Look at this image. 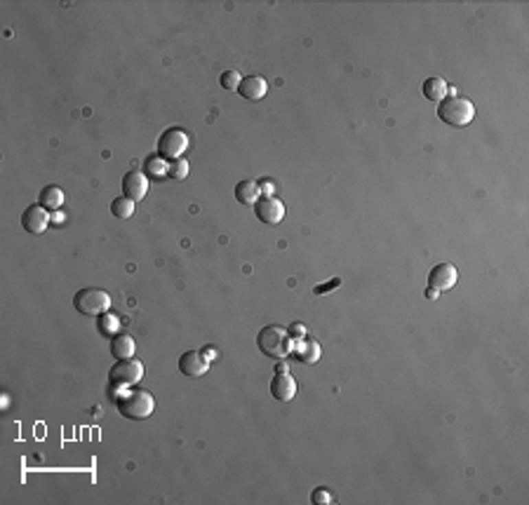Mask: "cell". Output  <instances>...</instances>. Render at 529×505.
<instances>
[{"instance_id":"6da1fadb","label":"cell","mask_w":529,"mask_h":505,"mask_svg":"<svg viewBox=\"0 0 529 505\" xmlns=\"http://www.w3.org/2000/svg\"><path fill=\"white\" fill-rule=\"evenodd\" d=\"M120 416H125L127 420H146L155 409V397L148 390L142 388H127L125 395H120L115 400Z\"/></svg>"},{"instance_id":"7a4b0ae2","label":"cell","mask_w":529,"mask_h":505,"mask_svg":"<svg viewBox=\"0 0 529 505\" xmlns=\"http://www.w3.org/2000/svg\"><path fill=\"white\" fill-rule=\"evenodd\" d=\"M438 117L449 127H466L475 117V106H473V101L452 94L438 104Z\"/></svg>"},{"instance_id":"3957f363","label":"cell","mask_w":529,"mask_h":505,"mask_svg":"<svg viewBox=\"0 0 529 505\" xmlns=\"http://www.w3.org/2000/svg\"><path fill=\"white\" fill-rule=\"evenodd\" d=\"M74 306L80 315L102 317V315L109 313V308H111V296H109V291L102 289V287H82V289L76 291Z\"/></svg>"},{"instance_id":"277c9868","label":"cell","mask_w":529,"mask_h":505,"mask_svg":"<svg viewBox=\"0 0 529 505\" xmlns=\"http://www.w3.org/2000/svg\"><path fill=\"white\" fill-rule=\"evenodd\" d=\"M257 346L266 357H273V360H282V357H287L289 350H292L289 334L282 327H278V324L261 329L257 336Z\"/></svg>"},{"instance_id":"5b68a950","label":"cell","mask_w":529,"mask_h":505,"mask_svg":"<svg viewBox=\"0 0 529 505\" xmlns=\"http://www.w3.org/2000/svg\"><path fill=\"white\" fill-rule=\"evenodd\" d=\"M144 379V364L135 360V357H127V360H118L115 367H111L109 372V383L115 390H125L137 385Z\"/></svg>"},{"instance_id":"8992f818","label":"cell","mask_w":529,"mask_h":505,"mask_svg":"<svg viewBox=\"0 0 529 505\" xmlns=\"http://www.w3.org/2000/svg\"><path fill=\"white\" fill-rule=\"evenodd\" d=\"M188 148V134L181 127H167L158 139V158L163 162L179 160L181 153Z\"/></svg>"},{"instance_id":"52a82bcc","label":"cell","mask_w":529,"mask_h":505,"mask_svg":"<svg viewBox=\"0 0 529 505\" xmlns=\"http://www.w3.org/2000/svg\"><path fill=\"white\" fill-rule=\"evenodd\" d=\"M254 216L266 226H275L285 218V205H282V200L266 195V198H259L254 202Z\"/></svg>"},{"instance_id":"ba28073f","label":"cell","mask_w":529,"mask_h":505,"mask_svg":"<svg viewBox=\"0 0 529 505\" xmlns=\"http://www.w3.org/2000/svg\"><path fill=\"white\" fill-rule=\"evenodd\" d=\"M49 226V214L43 205H29L21 214V228L29 235H43Z\"/></svg>"},{"instance_id":"9c48e42d","label":"cell","mask_w":529,"mask_h":505,"mask_svg":"<svg viewBox=\"0 0 529 505\" xmlns=\"http://www.w3.org/2000/svg\"><path fill=\"white\" fill-rule=\"evenodd\" d=\"M148 193V177L139 170H130L122 177V195L130 200H144Z\"/></svg>"},{"instance_id":"30bf717a","label":"cell","mask_w":529,"mask_h":505,"mask_svg":"<svg viewBox=\"0 0 529 505\" xmlns=\"http://www.w3.org/2000/svg\"><path fill=\"white\" fill-rule=\"evenodd\" d=\"M456 280H459V273H456L452 263H438V266L428 273V287L438 291H447L454 287Z\"/></svg>"},{"instance_id":"8fae6325","label":"cell","mask_w":529,"mask_h":505,"mask_svg":"<svg viewBox=\"0 0 529 505\" xmlns=\"http://www.w3.org/2000/svg\"><path fill=\"white\" fill-rule=\"evenodd\" d=\"M210 369V362L203 352L198 350H186L181 352L179 357V372L183 376H191V379H198V376H205Z\"/></svg>"},{"instance_id":"7c38bea8","label":"cell","mask_w":529,"mask_h":505,"mask_svg":"<svg viewBox=\"0 0 529 505\" xmlns=\"http://www.w3.org/2000/svg\"><path fill=\"white\" fill-rule=\"evenodd\" d=\"M271 395L278 402H292L297 395V381L292 379L287 372L285 374H275L271 379Z\"/></svg>"},{"instance_id":"4fadbf2b","label":"cell","mask_w":529,"mask_h":505,"mask_svg":"<svg viewBox=\"0 0 529 505\" xmlns=\"http://www.w3.org/2000/svg\"><path fill=\"white\" fill-rule=\"evenodd\" d=\"M266 92H269V82H266L261 76H247V78H243L240 85H238V94L247 101L264 99Z\"/></svg>"},{"instance_id":"5bb4252c","label":"cell","mask_w":529,"mask_h":505,"mask_svg":"<svg viewBox=\"0 0 529 505\" xmlns=\"http://www.w3.org/2000/svg\"><path fill=\"white\" fill-rule=\"evenodd\" d=\"M137 344L130 334H115L113 341H111V355L115 360H127V357H135Z\"/></svg>"},{"instance_id":"9a60e30c","label":"cell","mask_w":529,"mask_h":505,"mask_svg":"<svg viewBox=\"0 0 529 505\" xmlns=\"http://www.w3.org/2000/svg\"><path fill=\"white\" fill-rule=\"evenodd\" d=\"M320 355H322V348L317 346V341H313V339L299 341L297 348H294V357L304 364H315L320 360Z\"/></svg>"},{"instance_id":"2e32d148","label":"cell","mask_w":529,"mask_h":505,"mask_svg":"<svg viewBox=\"0 0 529 505\" xmlns=\"http://www.w3.org/2000/svg\"><path fill=\"white\" fill-rule=\"evenodd\" d=\"M421 89H423V97H426L428 101H433V104H440V101L447 97L449 85L442 80V78L433 76V78H428V80H423Z\"/></svg>"},{"instance_id":"e0dca14e","label":"cell","mask_w":529,"mask_h":505,"mask_svg":"<svg viewBox=\"0 0 529 505\" xmlns=\"http://www.w3.org/2000/svg\"><path fill=\"white\" fill-rule=\"evenodd\" d=\"M261 198V190H259V183L257 181H249V179H245V181H240L236 186V200L240 202V205H254Z\"/></svg>"},{"instance_id":"ac0fdd59","label":"cell","mask_w":529,"mask_h":505,"mask_svg":"<svg viewBox=\"0 0 529 505\" xmlns=\"http://www.w3.org/2000/svg\"><path fill=\"white\" fill-rule=\"evenodd\" d=\"M38 205H43L45 210H59L64 205V190L59 186H45L38 195Z\"/></svg>"},{"instance_id":"d6986e66","label":"cell","mask_w":529,"mask_h":505,"mask_svg":"<svg viewBox=\"0 0 529 505\" xmlns=\"http://www.w3.org/2000/svg\"><path fill=\"white\" fill-rule=\"evenodd\" d=\"M111 212H113V216L118 218H130L132 214H135V200L130 198H115L113 202H111Z\"/></svg>"},{"instance_id":"ffe728a7","label":"cell","mask_w":529,"mask_h":505,"mask_svg":"<svg viewBox=\"0 0 529 505\" xmlns=\"http://www.w3.org/2000/svg\"><path fill=\"white\" fill-rule=\"evenodd\" d=\"M188 172H191V165H188V160H172L167 162V177L177 179V181H183V179L188 177Z\"/></svg>"},{"instance_id":"44dd1931","label":"cell","mask_w":529,"mask_h":505,"mask_svg":"<svg viewBox=\"0 0 529 505\" xmlns=\"http://www.w3.org/2000/svg\"><path fill=\"white\" fill-rule=\"evenodd\" d=\"M240 73H238L236 69H228V71H224L221 73V78H219V85L224 87V89H238V85H240Z\"/></svg>"},{"instance_id":"7402d4cb","label":"cell","mask_w":529,"mask_h":505,"mask_svg":"<svg viewBox=\"0 0 529 505\" xmlns=\"http://www.w3.org/2000/svg\"><path fill=\"white\" fill-rule=\"evenodd\" d=\"M311 501L315 505H330V503H334V496L327 489H315L311 493Z\"/></svg>"},{"instance_id":"603a6c76","label":"cell","mask_w":529,"mask_h":505,"mask_svg":"<svg viewBox=\"0 0 529 505\" xmlns=\"http://www.w3.org/2000/svg\"><path fill=\"white\" fill-rule=\"evenodd\" d=\"M339 284H341V280H339V278H334V280H330V282H325V284H317V287L313 289V294H315V296L330 294V291H332V289H337Z\"/></svg>"},{"instance_id":"cb8c5ba5","label":"cell","mask_w":529,"mask_h":505,"mask_svg":"<svg viewBox=\"0 0 529 505\" xmlns=\"http://www.w3.org/2000/svg\"><path fill=\"white\" fill-rule=\"evenodd\" d=\"M115 329H118V317L106 315L104 322H102V332H104V334H111V332H115Z\"/></svg>"},{"instance_id":"d4e9b609","label":"cell","mask_w":529,"mask_h":505,"mask_svg":"<svg viewBox=\"0 0 529 505\" xmlns=\"http://www.w3.org/2000/svg\"><path fill=\"white\" fill-rule=\"evenodd\" d=\"M289 334H292V336H304L306 327H304V324H299V322H294L292 327H289Z\"/></svg>"},{"instance_id":"484cf974","label":"cell","mask_w":529,"mask_h":505,"mask_svg":"<svg viewBox=\"0 0 529 505\" xmlns=\"http://www.w3.org/2000/svg\"><path fill=\"white\" fill-rule=\"evenodd\" d=\"M438 294H440V291H438V289H433V287H428V289H426V299H438Z\"/></svg>"}]
</instances>
